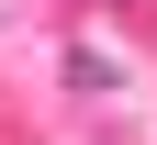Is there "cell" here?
<instances>
[{"label":"cell","mask_w":157,"mask_h":145,"mask_svg":"<svg viewBox=\"0 0 157 145\" xmlns=\"http://www.w3.org/2000/svg\"><path fill=\"white\" fill-rule=\"evenodd\" d=\"M67 89H78V100H112V89H124V67H112V56H90V45H78V56H67Z\"/></svg>","instance_id":"6da1fadb"}]
</instances>
